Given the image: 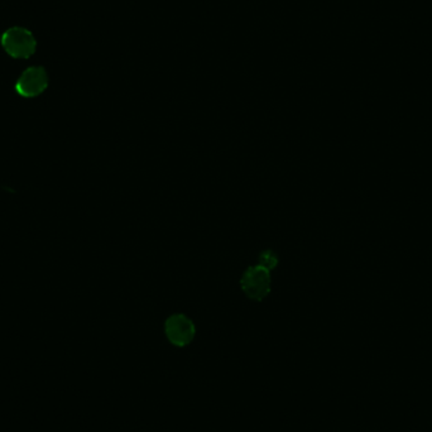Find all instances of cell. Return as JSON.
I'll return each mask as SVG.
<instances>
[{
	"label": "cell",
	"mask_w": 432,
	"mask_h": 432,
	"mask_svg": "<svg viewBox=\"0 0 432 432\" xmlns=\"http://www.w3.org/2000/svg\"><path fill=\"white\" fill-rule=\"evenodd\" d=\"M165 334L171 342L177 348H183L190 345L196 335V326L190 317L183 314H174L168 317L165 323Z\"/></svg>",
	"instance_id": "4"
},
{
	"label": "cell",
	"mask_w": 432,
	"mask_h": 432,
	"mask_svg": "<svg viewBox=\"0 0 432 432\" xmlns=\"http://www.w3.org/2000/svg\"><path fill=\"white\" fill-rule=\"evenodd\" d=\"M279 263V259H278L277 253L273 252V251H265L260 254L259 257V265H263L267 270H274Z\"/></svg>",
	"instance_id": "5"
},
{
	"label": "cell",
	"mask_w": 432,
	"mask_h": 432,
	"mask_svg": "<svg viewBox=\"0 0 432 432\" xmlns=\"http://www.w3.org/2000/svg\"><path fill=\"white\" fill-rule=\"evenodd\" d=\"M50 84L48 74L43 66H31L22 72L14 85L15 92L22 97L32 99L45 92Z\"/></svg>",
	"instance_id": "3"
},
{
	"label": "cell",
	"mask_w": 432,
	"mask_h": 432,
	"mask_svg": "<svg viewBox=\"0 0 432 432\" xmlns=\"http://www.w3.org/2000/svg\"><path fill=\"white\" fill-rule=\"evenodd\" d=\"M240 287L248 298L263 301L271 293V271L260 265L248 267L240 278Z\"/></svg>",
	"instance_id": "2"
},
{
	"label": "cell",
	"mask_w": 432,
	"mask_h": 432,
	"mask_svg": "<svg viewBox=\"0 0 432 432\" xmlns=\"http://www.w3.org/2000/svg\"><path fill=\"white\" fill-rule=\"evenodd\" d=\"M0 43L3 50L15 60H27L32 57L37 48V39L29 29L25 27H11L6 29Z\"/></svg>",
	"instance_id": "1"
}]
</instances>
